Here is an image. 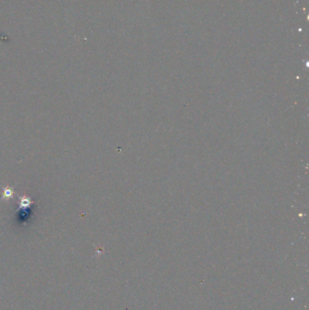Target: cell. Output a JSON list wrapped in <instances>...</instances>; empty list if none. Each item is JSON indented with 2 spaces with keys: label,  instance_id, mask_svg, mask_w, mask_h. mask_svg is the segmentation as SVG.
Segmentation results:
<instances>
[{
  "label": "cell",
  "instance_id": "cell-1",
  "mask_svg": "<svg viewBox=\"0 0 309 310\" xmlns=\"http://www.w3.org/2000/svg\"><path fill=\"white\" fill-rule=\"evenodd\" d=\"M3 191H3V198L1 199L2 201H3V200H8V199H10V198L12 197L14 191H13V189H12L11 187L6 186L5 188H4Z\"/></svg>",
  "mask_w": 309,
  "mask_h": 310
}]
</instances>
